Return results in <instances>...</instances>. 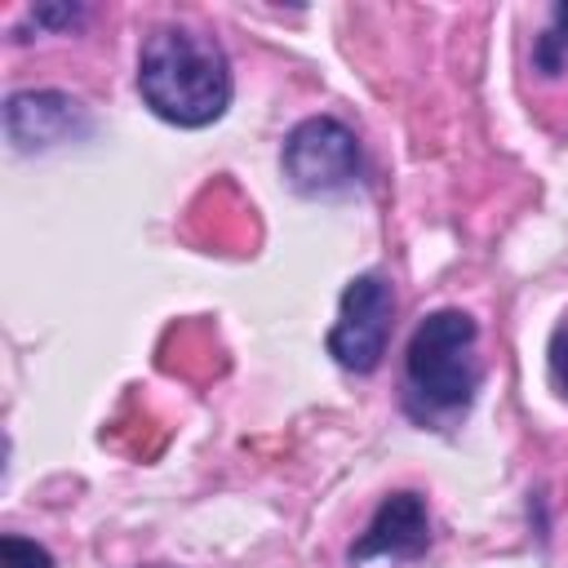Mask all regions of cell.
<instances>
[{"label": "cell", "mask_w": 568, "mask_h": 568, "mask_svg": "<svg viewBox=\"0 0 568 568\" xmlns=\"http://www.w3.org/2000/svg\"><path fill=\"white\" fill-rule=\"evenodd\" d=\"M31 18L44 27H75L84 18V9L80 4H40V9H31Z\"/></svg>", "instance_id": "10"}, {"label": "cell", "mask_w": 568, "mask_h": 568, "mask_svg": "<svg viewBox=\"0 0 568 568\" xmlns=\"http://www.w3.org/2000/svg\"><path fill=\"white\" fill-rule=\"evenodd\" d=\"M138 93L160 120L204 129L231 106V62L222 44L195 27H155L138 53Z\"/></svg>", "instance_id": "1"}, {"label": "cell", "mask_w": 568, "mask_h": 568, "mask_svg": "<svg viewBox=\"0 0 568 568\" xmlns=\"http://www.w3.org/2000/svg\"><path fill=\"white\" fill-rule=\"evenodd\" d=\"M532 67L541 75H564L568 71V4L550 9V22L532 44Z\"/></svg>", "instance_id": "7"}, {"label": "cell", "mask_w": 568, "mask_h": 568, "mask_svg": "<svg viewBox=\"0 0 568 568\" xmlns=\"http://www.w3.org/2000/svg\"><path fill=\"white\" fill-rule=\"evenodd\" d=\"M395 297L382 275H355L342 288L337 320L328 328V355L351 373H373L386 355Z\"/></svg>", "instance_id": "4"}, {"label": "cell", "mask_w": 568, "mask_h": 568, "mask_svg": "<svg viewBox=\"0 0 568 568\" xmlns=\"http://www.w3.org/2000/svg\"><path fill=\"white\" fill-rule=\"evenodd\" d=\"M479 328L466 311H430L404 351V404L422 426H453L484 382Z\"/></svg>", "instance_id": "2"}, {"label": "cell", "mask_w": 568, "mask_h": 568, "mask_svg": "<svg viewBox=\"0 0 568 568\" xmlns=\"http://www.w3.org/2000/svg\"><path fill=\"white\" fill-rule=\"evenodd\" d=\"M0 568H53V555L40 541H27L18 532L0 537Z\"/></svg>", "instance_id": "8"}, {"label": "cell", "mask_w": 568, "mask_h": 568, "mask_svg": "<svg viewBox=\"0 0 568 568\" xmlns=\"http://www.w3.org/2000/svg\"><path fill=\"white\" fill-rule=\"evenodd\" d=\"M151 568H169V564H151Z\"/></svg>", "instance_id": "11"}, {"label": "cell", "mask_w": 568, "mask_h": 568, "mask_svg": "<svg viewBox=\"0 0 568 568\" xmlns=\"http://www.w3.org/2000/svg\"><path fill=\"white\" fill-rule=\"evenodd\" d=\"M93 129L89 111L58 89H22L4 102V133L18 151H49L62 142H75Z\"/></svg>", "instance_id": "5"}, {"label": "cell", "mask_w": 568, "mask_h": 568, "mask_svg": "<svg viewBox=\"0 0 568 568\" xmlns=\"http://www.w3.org/2000/svg\"><path fill=\"white\" fill-rule=\"evenodd\" d=\"M550 377H555V386L568 395V324L550 337Z\"/></svg>", "instance_id": "9"}, {"label": "cell", "mask_w": 568, "mask_h": 568, "mask_svg": "<svg viewBox=\"0 0 568 568\" xmlns=\"http://www.w3.org/2000/svg\"><path fill=\"white\" fill-rule=\"evenodd\" d=\"M280 169L288 186L302 195H337L364 178V155H359L355 133L342 120L311 115L284 138Z\"/></svg>", "instance_id": "3"}, {"label": "cell", "mask_w": 568, "mask_h": 568, "mask_svg": "<svg viewBox=\"0 0 568 568\" xmlns=\"http://www.w3.org/2000/svg\"><path fill=\"white\" fill-rule=\"evenodd\" d=\"M430 546V515L417 493H390L368 519L351 559H417Z\"/></svg>", "instance_id": "6"}]
</instances>
